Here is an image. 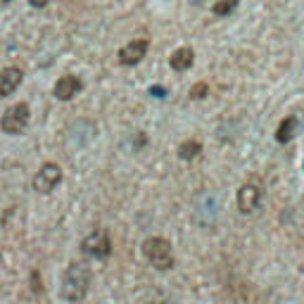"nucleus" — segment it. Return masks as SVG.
I'll return each instance as SVG.
<instances>
[{"mask_svg":"<svg viewBox=\"0 0 304 304\" xmlns=\"http://www.w3.org/2000/svg\"><path fill=\"white\" fill-rule=\"evenodd\" d=\"M81 91H83V81L79 76H74V74H67V76L57 79V83H55V88H53V95L57 100L67 102V100H74Z\"/></svg>","mask_w":304,"mask_h":304,"instance_id":"423d86ee","label":"nucleus"},{"mask_svg":"<svg viewBox=\"0 0 304 304\" xmlns=\"http://www.w3.org/2000/svg\"><path fill=\"white\" fill-rule=\"evenodd\" d=\"M2 2H12V0H2Z\"/></svg>","mask_w":304,"mask_h":304,"instance_id":"f3484780","label":"nucleus"},{"mask_svg":"<svg viewBox=\"0 0 304 304\" xmlns=\"http://www.w3.org/2000/svg\"><path fill=\"white\" fill-rule=\"evenodd\" d=\"M193 62H195V53L190 48H178L169 57V65H171L173 71H185V69L193 67Z\"/></svg>","mask_w":304,"mask_h":304,"instance_id":"9d476101","label":"nucleus"},{"mask_svg":"<svg viewBox=\"0 0 304 304\" xmlns=\"http://www.w3.org/2000/svg\"><path fill=\"white\" fill-rule=\"evenodd\" d=\"M60 181H62V169H60V164L45 162L38 171H36V176H34V190L40 193V195H48V193H53L55 188L60 185Z\"/></svg>","mask_w":304,"mask_h":304,"instance_id":"39448f33","label":"nucleus"},{"mask_svg":"<svg viewBox=\"0 0 304 304\" xmlns=\"http://www.w3.org/2000/svg\"><path fill=\"white\" fill-rule=\"evenodd\" d=\"M262 188L254 183H245L238 190V209L242 214H252L257 212V207L262 204Z\"/></svg>","mask_w":304,"mask_h":304,"instance_id":"0eeeda50","label":"nucleus"},{"mask_svg":"<svg viewBox=\"0 0 304 304\" xmlns=\"http://www.w3.org/2000/svg\"><path fill=\"white\" fill-rule=\"evenodd\" d=\"M81 250L86 252L88 257L105 259V257H109V252H112V238H109V233H107L105 228H95V231H91V233L83 238Z\"/></svg>","mask_w":304,"mask_h":304,"instance_id":"20e7f679","label":"nucleus"},{"mask_svg":"<svg viewBox=\"0 0 304 304\" xmlns=\"http://www.w3.org/2000/svg\"><path fill=\"white\" fill-rule=\"evenodd\" d=\"M147 48H150V43H147L145 38H135V40H131V43H126V45L119 50V62L124 67L138 65V62L147 55Z\"/></svg>","mask_w":304,"mask_h":304,"instance_id":"6e6552de","label":"nucleus"},{"mask_svg":"<svg viewBox=\"0 0 304 304\" xmlns=\"http://www.w3.org/2000/svg\"><path fill=\"white\" fill-rule=\"evenodd\" d=\"M29 117H31V109L27 102H17L12 105L0 119V129L7 133V135H22L29 126Z\"/></svg>","mask_w":304,"mask_h":304,"instance_id":"7ed1b4c3","label":"nucleus"},{"mask_svg":"<svg viewBox=\"0 0 304 304\" xmlns=\"http://www.w3.org/2000/svg\"><path fill=\"white\" fill-rule=\"evenodd\" d=\"M22 79H24V74H22L19 67H5V69H0V98L12 95L22 86Z\"/></svg>","mask_w":304,"mask_h":304,"instance_id":"1a4fd4ad","label":"nucleus"},{"mask_svg":"<svg viewBox=\"0 0 304 304\" xmlns=\"http://www.w3.org/2000/svg\"><path fill=\"white\" fill-rule=\"evenodd\" d=\"M152 304H159V302H152Z\"/></svg>","mask_w":304,"mask_h":304,"instance_id":"a211bd4d","label":"nucleus"},{"mask_svg":"<svg viewBox=\"0 0 304 304\" xmlns=\"http://www.w3.org/2000/svg\"><path fill=\"white\" fill-rule=\"evenodd\" d=\"M143 257L157 271L173 269V250H171V242L167 238H147L143 242Z\"/></svg>","mask_w":304,"mask_h":304,"instance_id":"f03ea898","label":"nucleus"},{"mask_svg":"<svg viewBox=\"0 0 304 304\" xmlns=\"http://www.w3.org/2000/svg\"><path fill=\"white\" fill-rule=\"evenodd\" d=\"M202 152V145H200L198 140H185L178 145V157L181 159H195Z\"/></svg>","mask_w":304,"mask_h":304,"instance_id":"f8f14e48","label":"nucleus"},{"mask_svg":"<svg viewBox=\"0 0 304 304\" xmlns=\"http://www.w3.org/2000/svg\"><path fill=\"white\" fill-rule=\"evenodd\" d=\"M238 7V0H219V2H214L212 12L216 17H226V14H231L233 10Z\"/></svg>","mask_w":304,"mask_h":304,"instance_id":"ddd939ff","label":"nucleus"},{"mask_svg":"<svg viewBox=\"0 0 304 304\" xmlns=\"http://www.w3.org/2000/svg\"><path fill=\"white\" fill-rule=\"evenodd\" d=\"M91 280H93L91 269L86 264H81V262H74V264L65 271V276H62V288H60V292H62V297H65L67 302H81V300L88 295Z\"/></svg>","mask_w":304,"mask_h":304,"instance_id":"f257e3e1","label":"nucleus"},{"mask_svg":"<svg viewBox=\"0 0 304 304\" xmlns=\"http://www.w3.org/2000/svg\"><path fill=\"white\" fill-rule=\"evenodd\" d=\"M207 93H209V86H207L204 81H200V83H195V86L190 88V98H193V100H202V98H207Z\"/></svg>","mask_w":304,"mask_h":304,"instance_id":"4468645a","label":"nucleus"},{"mask_svg":"<svg viewBox=\"0 0 304 304\" xmlns=\"http://www.w3.org/2000/svg\"><path fill=\"white\" fill-rule=\"evenodd\" d=\"M145 143H147V135H145V133H138V135H135V147L145 145Z\"/></svg>","mask_w":304,"mask_h":304,"instance_id":"2eb2a0df","label":"nucleus"},{"mask_svg":"<svg viewBox=\"0 0 304 304\" xmlns=\"http://www.w3.org/2000/svg\"><path fill=\"white\" fill-rule=\"evenodd\" d=\"M295 131H297V119L295 117H285L276 129V140L280 145H285V143H290L295 138Z\"/></svg>","mask_w":304,"mask_h":304,"instance_id":"9b49d317","label":"nucleus"},{"mask_svg":"<svg viewBox=\"0 0 304 304\" xmlns=\"http://www.w3.org/2000/svg\"><path fill=\"white\" fill-rule=\"evenodd\" d=\"M48 2H50V0H29V5H31V7H45Z\"/></svg>","mask_w":304,"mask_h":304,"instance_id":"dca6fc26","label":"nucleus"}]
</instances>
